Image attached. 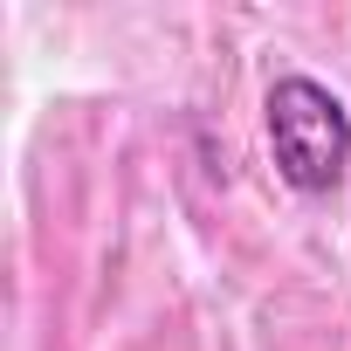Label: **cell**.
<instances>
[{"mask_svg":"<svg viewBox=\"0 0 351 351\" xmlns=\"http://www.w3.org/2000/svg\"><path fill=\"white\" fill-rule=\"evenodd\" d=\"M262 131L276 180L289 193H330L351 172V110L317 76H276L262 97Z\"/></svg>","mask_w":351,"mask_h":351,"instance_id":"1","label":"cell"}]
</instances>
